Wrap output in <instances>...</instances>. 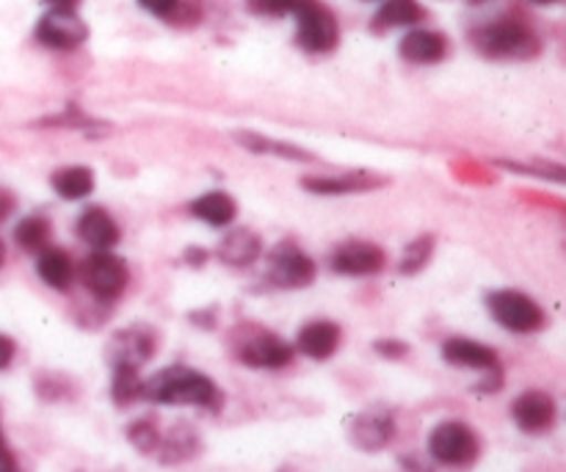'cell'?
<instances>
[{"mask_svg":"<svg viewBox=\"0 0 566 472\" xmlns=\"http://www.w3.org/2000/svg\"><path fill=\"white\" fill-rule=\"evenodd\" d=\"M142 401L164 403V407H199L216 412L221 407V392L202 370L169 365V368L144 379Z\"/></svg>","mask_w":566,"mask_h":472,"instance_id":"cell-1","label":"cell"},{"mask_svg":"<svg viewBox=\"0 0 566 472\" xmlns=\"http://www.w3.org/2000/svg\"><path fill=\"white\" fill-rule=\"evenodd\" d=\"M473 44L486 59H506V61H525L539 55L542 39L534 28L520 17H501L486 25L475 28Z\"/></svg>","mask_w":566,"mask_h":472,"instance_id":"cell-2","label":"cell"},{"mask_svg":"<svg viewBox=\"0 0 566 472\" xmlns=\"http://www.w3.org/2000/svg\"><path fill=\"white\" fill-rule=\"evenodd\" d=\"M486 310H490L492 321L512 335H536L547 324L542 304L525 296L523 291H492L486 296Z\"/></svg>","mask_w":566,"mask_h":472,"instance_id":"cell-3","label":"cell"},{"mask_svg":"<svg viewBox=\"0 0 566 472\" xmlns=\"http://www.w3.org/2000/svg\"><path fill=\"white\" fill-rule=\"evenodd\" d=\"M429 457L446 468H470L481 457V440L462 420H442L429 434Z\"/></svg>","mask_w":566,"mask_h":472,"instance_id":"cell-4","label":"cell"},{"mask_svg":"<svg viewBox=\"0 0 566 472\" xmlns=\"http://www.w3.org/2000/svg\"><path fill=\"white\" fill-rule=\"evenodd\" d=\"M296 42L302 44L307 53H329L337 44V20L324 3L318 0H298L296 9Z\"/></svg>","mask_w":566,"mask_h":472,"instance_id":"cell-5","label":"cell"},{"mask_svg":"<svg viewBox=\"0 0 566 472\" xmlns=\"http://www.w3.org/2000/svg\"><path fill=\"white\" fill-rule=\"evenodd\" d=\"M81 282L99 302H114L127 287V265L111 252H92L81 265Z\"/></svg>","mask_w":566,"mask_h":472,"instance_id":"cell-6","label":"cell"},{"mask_svg":"<svg viewBox=\"0 0 566 472\" xmlns=\"http://www.w3.org/2000/svg\"><path fill=\"white\" fill-rule=\"evenodd\" d=\"M346 431L354 448L365 453H379L390 445L392 434H396V420H392L390 409L370 407L348 418Z\"/></svg>","mask_w":566,"mask_h":472,"instance_id":"cell-7","label":"cell"},{"mask_svg":"<svg viewBox=\"0 0 566 472\" xmlns=\"http://www.w3.org/2000/svg\"><path fill=\"white\" fill-rule=\"evenodd\" d=\"M238 359L249 368L258 370H280L287 368L293 359V348L282 337L269 329H254L252 335L243 337L238 346Z\"/></svg>","mask_w":566,"mask_h":472,"instance_id":"cell-8","label":"cell"},{"mask_svg":"<svg viewBox=\"0 0 566 472\" xmlns=\"http://www.w3.org/2000/svg\"><path fill=\"white\" fill-rule=\"evenodd\" d=\"M158 348V337L149 326H127L116 332L108 343V363L111 368H142L147 359H153Z\"/></svg>","mask_w":566,"mask_h":472,"instance_id":"cell-9","label":"cell"},{"mask_svg":"<svg viewBox=\"0 0 566 472\" xmlns=\"http://www.w3.org/2000/svg\"><path fill=\"white\" fill-rule=\"evenodd\" d=\"M558 409L551 392L545 390H525L514 398L512 420L525 434H545L556 426Z\"/></svg>","mask_w":566,"mask_h":472,"instance_id":"cell-10","label":"cell"},{"mask_svg":"<svg viewBox=\"0 0 566 472\" xmlns=\"http://www.w3.org/2000/svg\"><path fill=\"white\" fill-rule=\"evenodd\" d=\"M88 28L75 11L50 9L36 22V39L50 50H75L86 42Z\"/></svg>","mask_w":566,"mask_h":472,"instance_id":"cell-11","label":"cell"},{"mask_svg":"<svg viewBox=\"0 0 566 472\" xmlns=\"http://www.w3.org/2000/svg\"><path fill=\"white\" fill-rule=\"evenodd\" d=\"M269 280L276 287H304L315 280V263L291 243H280L269 258Z\"/></svg>","mask_w":566,"mask_h":472,"instance_id":"cell-12","label":"cell"},{"mask_svg":"<svg viewBox=\"0 0 566 472\" xmlns=\"http://www.w3.org/2000/svg\"><path fill=\"white\" fill-rule=\"evenodd\" d=\"M385 269V252L376 243L348 241L332 254V271L343 276H370Z\"/></svg>","mask_w":566,"mask_h":472,"instance_id":"cell-13","label":"cell"},{"mask_svg":"<svg viewBox=\"0 0 566 472\" xmlns=\"http://www.w3.org/2000/svg\"><path fill=\"white\" fill-rule=\"evenodd\" d=\"M442 359L453 368H468L479 370V374H492V370L501 368V357H497L495 348L484 346L479 340H470V337H448L442 343Z\"/></svg>","mask_w":566,"mask_h":472,"instance_id":"cell-14","label":"cell"},{"mask_svg":"<svg viewBox=\"0 0 566 472\" xmlns=\"http://www.w3.org/2000/svg\"><path fill=\"white\" fill-rule=\"evenodd\" d=\"M340 326L335 321H310L298 329L296 335V348L298 354H304L307 359H315V363H324V359L335 357L337 346H340Z\"/></svg>","mask_w":566,"mask_h":472,"instance_id":"cell-15","label":"cell"},{"mask_svg":"<svg viewBox=\"0 0 566 472\" xmlns=\"http://www.w3.org/2000/svg\"><path fill=\"white\" fill-rule=\"evenodd\" d=\"M77 235L94 249V252H111L119 243V227L103 208H86L77 219Z\"/></svg>","mask_w":566,"mask_h":472,"instance_id":"cell-16","label":"cell"},{"mask_svg":"<svg viewBox=\"0 0 566 472\" xmlns=\"http://www.w3.org/2000/svg\"><path fill=\"white\" fill-rule=\"evenodd\" d=\"M398 53L412 64H437L446 59L448 39L437 31H426V28H415L398 44Z\"/></svg>","mask_w":566,"mask_h":472,"instance_id":"cell-17","label":"cell"},{"mask_svg":"<svg viewBox=\"0 0 566 472\" xmlns=\"http://www.w3.org/2000/svg\"><path fill=\"white\" fill-rule=\"evenodd\" d=\"M260 249H263L260 238L254 235L252 230H247V227H238V230H232L230 235L219 243V252L216 254H219V260L224 265L247 269V265H252L254 260L260 258Z\"/></svg>","mask_w":566,"mask_h":472,"instance_id":"cell-18","label":"cell"},{"mask_svg":"<svg viewBox=\"0 0 566 472\" xmlns=\"http://www.w3.org/2000/svg\"><path fill=\"white\" fill-rule=\"evenodd\" d=\"M197 453H199L197 431L188 429L186 423H177L169 434L160 437V445L158 451H155V457H158L164 464H177L197 457Z\"/></svg>","mask_w":566,"mask_h":472,"instance_id":"cell-19","label":"cell"},{"mask_svg":"<svg viewBox=\"0 0 566 472\" xmlns=\"http://www.w3.org/2000/svg\"><path fill=\"white\" fill-rule=\"evenodd\" d=\"M191 213L197 216L199 221L210 227H230L235 221V199L224 191H210L205 197L193 199L191 202Z\"/></svg>","mask_w":566,"mask_h":472,"instance_id":"cell-20","label":"cell"},{"mask_svg":"<svg viewBox=\"0 0 566 472\" xmlns=\"http://www.w3.org/2000/svg\"><path fill=\"white\" fill-rule=\"evenodd\" d=\"M36 274L42 276L44 285H50L53 291H70L72 280H75V269H72L70 254L61 252V249H42L39 252Z\"/></svg>","mask_w":566,"mask_h":472,"instance_id":"cell-21","label":"cell"},{"mask_svg":"<svg viewBox=\"0 0 566 472\" xmlns=\"http://www.w3.org/2000/svg\"><path fill=\"white\" fill-rule=\"evenodd\" d=\"M426 17V9L418 0H385L374 17L376 28H409L418 25Z\"/></svg>","mask_w":566,"mask_h":472,"instance_id":"cell-22","label":"cell"},{"mask_svg":"<svg viewBox=\"0 0 566 472\" xmlns=\"http://www.w3.org/2000/svg\"><path fill=\"white\" fill-rule=\"evenodd\" d=\"M302 186L313 193L337 197V193L368 191V188H376L379 182H374V177H368V175H346V177H307Z\"/></svg>","mask_w":566,"mask_h":472,"instance_id":"cell-23","label":"cell"},{"mask_svg":"<svg viewBox=\"0 0 566 472\" xmlns=\"http://www.w3.org/2000/svg\"><path fill=\"white\" fill-rule=\"evenodd\" d=\"M53 191L64 199H83L94 191V175L86 166H66L53 175Z\"/></svg>","mask_w":566,"mask_h":472,"instance_id":"cell-24","label":"cell"},{"mask_svg":"<svg viewBox=\"0 0 566 472\" xmlns=\"http://www.w3.org/2000/svg\"><path fill=\"white\" fill-rule=\"evenodd\" d=\"M111 398L116 407H130V403L144 398V379L136 368H114V381H111Z\"/></svg>","mask_w":566,"mask_h":472,"instance_id":"cell-25","label":"cell"},{"mask_svg":"<svg viewBox=\"0 0 566 472\" xmlns=\"http://www.w3.org/2000/svg\"><path fill=\"white\" fill-rule=\"evenodd\" d=\"M14 241L20 243L25 252H42L48 249L50 241V221L44 216H25V219L17 224Z\"/></svg>","mask_w":566,"mask_h":472,"instance_id":"cell-26","label":"cell"},{"mask_svg":"<svg viewBox=\"0 0 566 472\" xmlns=\"http://www.w3.org/2000/svg\"><path fill=\"white\" fill-rule=\"evenodd\" d=\"M497 166L517 175L539 177V180L556 182V186H566V166L556 164V160H531V164H517V160H497Z\"/></svg>","mask_w":566,"mask_h":472,"instance_id":"cell-27","label":"cell"},{"mask_svg":"<svg viewBox=\"0 0 566 472\" xmlns=\"http://www.w3.org/2000/svg\"><path fill=\"white\" fill-rule=\"evenodd\" d=\"M160 429L158 423H155L153 418H142L136 420V423H130V429H127V440L133 442V448H136L138 453H155L160 445Z\"/></svg>","mask_w":566,"mask_h":472,"instance_id":"cell-28","label":"cell"},{"mask_svg":"<svg viewBox=\"0 0 566 472\" xmlns=\"http://www.w3.org/2000/svg\"><path fill=\"white\" fill-rule=\"evenodd\" d=\"M238 141L247 144V147L254 149V153H274V155H282V158H291V160L310 158V155L304 153V149L291 147V144L269 141V138H265V136H247V133H241V136H238Z\"/></svg>","mask_w":566,"mask_h":472,"instance_id":"cell-29","label":"cell"},{"mask_svg":"<svg viewBox=\"0 0 566 472\" xmlns=\"http://www.w3.org/2000/svg\"><path fill=\"white\" fill-rule=\"evenodd\" d=\"M431 252H434V241H431L429 235L409 243V247L403 249V260H401L403 274H418V271L431 260Z\"/></svg>","mask_w":566,"mask_h":472,"instance_id":"cell-30","label":"cell"},{"mask_svg":"<svg viewBox=\"0 0 566 472\" xmlns=\"http://www.w3.org/2000/svg\"><path fill=\"white\" fill-rule=\"evenodd\" d=\"M142 9H147L149 14L164 17V20H175L177 11H180V0H138Z\"/></svg>","mask_w":566,"mask_h":472,"instance_id":"cell-31","label":"cell"},{"mask_svg":"<svg viewBox=\"0 0 566 472\" xmlns=\"http://www.w3.org/2000/svg\"><path fill=\"white\" fill-rule=\"evenodd\" d=\"M374 348H376V354H381L385 359H403L409 354L407 343L390 340V337H387V340H376Z\"/></svg>","mask_w":566,"mask_h":472,"instance_id":"cell-32","label":"cell"},{"mask_svg":"<svg viewBox=\"0 0 566 472\" xmlns=\"http://www.w3.org/2000/svg\"><path fill=\"white\" fill-rule=\"evenodd\" d=\"M14 354H17L14 340H11L9 335H0V370H6L11 363H14Z\"/></svg>","mask_w":566,"mask_h":472,"instance_id":"cell-33","label":"cell"},{"mask_svg":"<svg viewBox=\"0 0 566 472\" xmlns=\"http://www.w3.org/2000/svg\"><path fill=\"white\" fill-rule=\"evenodd\" d=\"M11 210H14V197H11L9 191H3V188H0V221H3L6 216L11 213Z\"/></svg>","mask_w":566,"mask_h":472,"instance_id":"cell-34","label":"cell"},{"mask_svg":"<svg viewBox=\"0 0 566 472\" xmlns=\"http://www.w3.org/2000/svg\"><path fill=\"white\" fill-rule=\"evenodd\" d=\"M0 472H20V464H17V459L11 457L9 448L0 453Z\"/></svg>","mask_w":566,"mask_h":472,"instance_id":"cell-35","label":"cell"},{"mask_svg":"<svg viewBox=\"0 0 566 472\" xmlns=\"http://www.w3.org/2000/svg\"><path fill=\"white\" fill-rule=\"evenodd\" d=\"M50 9H59V11H75L81 0H44Z\"/></svg>","mask_w":566,"mask_h":472,"instance_id":"cell-36","label":"cell"},{"mask_svg":"<svg viewBox=\"0 0 566 472\" xmlns=\"http://www.w3.org/2000/svg\"><path fill=\"white\" fill-rule=\"evenodd\" d=\"M531 3H536V6H553V3H558V0H531Z\"/></svg>","mask_w":566,"mask_h":472,"instance_id":"cell-37","label":"cell"},{"mask_svg":"<svg viewBox=\"0 0 566 472\" xmlns=\"http://www.w3.org/2000/svg\"><path fill=\"white\" fill-rule=\"evenodd\" d=\"M6 451V437H3V429H0V453Z\"/></svg>","mask_w":566,"mask_h":472,"instance_id":"cell-38","label":"cell"},{"mask_svg":"<svg viewBox=\"0 0 566 472\" xmlns=\"http://www.w3.org/2000/svg\"><path fill=\"white\" fill-rule=\"evenodd\" d=\"M3 254H6L3 252V243H0V265H3Z\"/></svg>","mask_w":566,"mask_h":472,"instance_id":"cell-39","label":"cell"},{"mask_svg":"<svg viewBox=\"0 0 566 472\" xmlns=\"http://www.w3.org/2000/svg\"><path fill=\"white\" fill-rule=\"evenodd\" d=\"M470 3H486V0H470Z\"/></svg>","mask_w":566,"mask_h":472,"instance_id":"cell-40","label":"cell"}]
</instances>
